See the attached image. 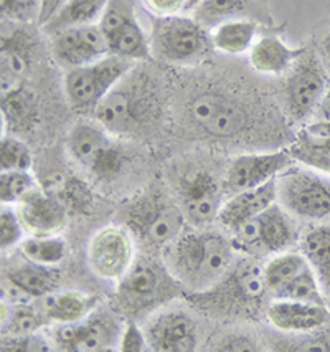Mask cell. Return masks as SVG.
Masks as SVG:
<instances>
[{
	"label": "cell",
	"mask_w": 330,
	"mask_h": 352,
	"mask_svg": "<svg viewBox=\"0 0 330 352\" xmlns=\"http://www.w3.org/2000/svg\"><path fill=\"white\" fill-rule=\"evenodd\" d=\"M164 80L157 69L136 63L101 101L93 116L116 136H152L167 120L169 86Z\"/></svg>",
	"instance_id": "6da1fadb"
},
{
	"label": "cell",
	"mask_w": 330,
	"mask_h": 352,
	"mask_svg": "<svg viewBox=\"0 0 330 352\" xmlns=\"http://www.w3.org/2000/svg\"><path fill=\"white\" fill-rule=\"evenodd\" d=\"M236 247L223 232L215 228L183 230L164 247V263L182 288L190 293L205 292L235 263Z\"/></svg>",
	"instance_id": "7a4b0ae2"
},
{
	"label": "cell",
	"mask_w": 330,
	"mask_h": 352,
	"mask_svg": "<svg viewBox=\"0 0 330 352\" xmlns=\"http://www.w3.org/2000/svg\"><path fill=\"white\" fill-rule=\"evenodd\" d=\"M187 128L215 142H239L250 139L259 124L255 106L226 88L198 89L183 103Z\"/></svg>",
	"instance_id": "3957f363"
},
{
	"label": "cell",
	"mask_w": 330,
	"mask_h": 352,
	"mask_svg": "<svg viewBox=\"0 0 330 352\" xmlns=\"http://www.w3.org/2000/svg\"><path fill=\"white\" fill-rule=\"evenodd\" d=\"M268 288L263 267L258 258L246 256L236 260L231 268L211 288L189 294L203 313L226 318H252L263 309Z\"/></svg>",
	"instance_id": "277c9868"
},
{
	"label": "cell",
	"mask_w": 330,
	"mask_h": 352,
	"mask_svg": "<svg viewBox=\"0 0 330 352\" xmlns=\"http://www.w3.org/2000/svg\"><path fill=\"white\" fill-rule=\"evenodd\" d=\"M149 40L150 55L169 67H198L215 50L211 32L187 14L154 17Z\"/></svg>",
	"instance_id": "5b68a950"
},
{
	"label": "cell",
	"mask_w": 330,
	"mask_h": 352,
	"mask_svg": "<svg viewBox=\"0 0 330 352\" xmlns=\"http://www.w3.org/2000/svg\"><path fill=\"white\" fill-rule=\"evenodd\" d=\"M180 283L172 276L164 260L137 258L121 281H117L116 306L128 319L148 316L180 293Z\"/></svg>",
	"instance_id": "8992f818"
},
{
	"label": "cell",
	"mask_w": 330,
	"mask_h": 352,
	"mask_svg": "<svg viewBox=\"0 0 330 352\" xmlns=\"http://www.w3.org/2000/svg\"><path fill=\"white\" fill-rule=\"evenodd\" d=\"M126 228L149 248H164L185 230L187 219L178 202L158 187L137 195L124 210Z\"/></svg>",
	"instance_id": "52a82bcc"
},
{
	"label": "cell",
	"mask_w": 330,
	"mask_h": 352,
	"mask_svg": "<svg viewBox=\"0 0 330 352\" xmlns=\"http://www.w3.org/2000/svg\"><path fill=\"white\" fill-rule=\"evenodd\" d=\"M67 151L81 169L97 182H113L129 164L126 147L95 121H80L67 136Z\"/></svg>",
	"instance_id": "ba28073f"
},
{
	"label": "cell",
	"mask_w": 330,
	"mask_h": 352,
	"mask_svg": "<svg viewBox=\"0 0 330 352\" xmlns=\"http://www.w3.org/2000/svg\"><path fill=\"white\" fill-rule=\"evenodd\" d=\"M174 187L178 206L191 227H207L217 222L222 208L225 182L220 181L207 162L187 159L174 166Z\"/></svg>",
	"instance_id": "9c48e42d"
},
{
	"label": "cell",
	"mask_w": 330,
	"mask_h": 352,
	"mask_svg": "<svg viewBox=\"0 0 330 352\" xmlns=\"http://www.w3.org/2000/svg\"><path fill=\"white\" fill-rule=\"evenodd\" d=\"M278 202L294 219L325 222L330 219V175L304 166H289L276 177Z\"/></svg>",
	"instance_id": "30bf717a"
},
{
	"label": "cell",
	"mask_w": 330,
	"mask_h": 352,
	"mask_svg": "<svg viewBox=\"0 0 330 352\" xmlns=\"http://www.w3.org/2000/svg\"><path fill=\"white\" fill-rule=\"evenodd\" d=\"M136 63L122 56L108 55L86 67L68 69L64 73V96L68 104L75 113L95 114L101 101Z\"/></svg>",
	"instance_id": "8fae6325"
},
{
	"label": "cell",
	"mask_w": 330,
	"mask_h": 352,
	"mask_svg": "<svg viewBox=\"0 0 330 352\" xmlns=\"http://www.w3.org/2000/svg\"><path fill=\"white\" fill-rule=\"evenodd\" d=\"M329 85L330 75L319 53L316 48L305 47L284 78V104L289 118L297 124L312 121Z\"/></svg>",
	"instance_id": "7c38bea8"
},
{
	"label": "cell",
	"mask_w": 330,
	"mask_h": 352,
	"mask_svg": "<svg viewBox=\"0 0 330 352\" xmlns=\"http://www.w3.org/2000/svg\"><path fill=\"white\" fill-rule=\"evenodd\" d=\"M231 235L236 250L252 258L287 252L294 245H299L300 240L294 217L284 210L279 202H274L258 217L236 228Z\"/></svg>",
	"instance_id": "4fadbf2b"
},
{
	"label": "cell",
	"mask_w": 330,
	"mask_h": 352,
	"mask_svg": "<svg viewBox=\"0 0 330 352\" xmlns=\"http://www.w3.org/2000/svg\"><path fill=\"white\" fill-rule=\"evenodd\" d=\"M124 327L109 309L97 308L83 321L58 324L51 333L55 349L68 352H103L119 347Z\"/></svg>",
	"instance_id": "5bb4252c"
},
{
	"label": "cell",
	"mask_w": 330,
	"mask_h": 352,
	"mask_svg": "<svg viewBox=\"0 0 330 352\" xmlns=\"http://www.w3.org/2000/svg\"><path fill=\"white\" fill-rule=\"evenodd\" d=\"M109 53L130 61L150 58V40L136 17L132 0H109L99 19Z\"/></svg>",
	"instance_id": "9a60e30c"
},
{
	"label": "cell",
	"mask_w": 330,
	"mask_h": 352,
	"mask_svg": "<svg viewBox=\"0 0 330 352\" xmlns=\"http://www.w3.org/2000/svg\"><path fill=\"white\" fill-rule=\"evenodd\" d=\"M136 261L132 233L126 227L109 225L93 235L88 245V263L96 276L121 281Z\"/></svg>",
	"instance_id": "2e32d148"
},
{
	"label": "cell",
	"mask_w": 330,
	"mask_h": 352,
	"mask_svg": "<svg viewBox=\"0 0 330 352\" xmlns=\"http://www.w3.org/2000/svg\"><path fill=\"white\" fill-rule=\"evenodd\" d=\"M50 53L55 63L64 72L86 67L111 55L99 23L70 27L50 35Z\"/></svg>",
	"instance_id": "e0dca14e"
},
{
	"label": "cell",
	"mask_w": 330,
	"mask_h": 352,
	"mask_svg": "<svg viewBox=\"0 0 330 352\" xmlns=\"http://www.w3.org/2000/svg\"><path fill=\"white\" fill-rule=\"evenodd\" d=\"M60 286V272L55 267L35 261H12L2 272V300L9 302H25L42 300L56 292Z\"/></svg>",
	"instance_id": "ac0fdd59"
},
{
	"label": "cell",
	"mask_w": 330,
	"mask_h": 352,
	"mask_svg": "<svg viewBox=\"0 0 330 352\" xmlns=\"http://www.w3.org/2000/svg\"><path fill=\"white\" fill-rule=\"evenodd\" d=\"M292 155L289 151L276 153L241 154L233 157L225 172V194L233 195L238 192L255 189L272 181L291 166Z\"/></svg>",
	"instance_id": "d6986e66"
},
{
	"label": "cell",
	"mask_w": 330,
	"mask_h": 352,
	"mask_svg": "<svg viewBox=\"0 0 330 352\" xmlns=\"http://www.w3.org/2000/svg\"><path fill=\"white\" fill-rule=\"evenodd\" d=\"M28 235L50 236L60 235L67 228L70 210L51 192L36 186L23 195L15 206Z\"/></svg>",
	"instance_id": "ffe728a7"
},
{
	"label": "cell",
	"mask_w": 330,
	"mask_h": 352,
	"mask_svg": "<svg viewBox=\"0 0 330 352\" xmlns=\"http://www.w3.org/2000/svg\"><path fill=\"white\" fill-rule=\"evenodd\" d=\"M148 347L157 352H191L198 346L197 324L183 311H164L144 329Z\"/></svg>",
	"instance_id": "44dd1931"
},
{
	"label": "cell",
	"mask_w": 330,
	"mask_h": 352,
	"mask_svg": "<svg viewBox=\"0 0 330 352\" xmlns=\"http://www.w3.org/2000/svg\"><path fill=\"white\" fill-rule=\"evenodd\" d=\"M2 118L14 136L34 133L38 122L35 96L23 85V78L2 72Z\"/></svg>",
	"instance_id": "7402d4cb"
},
{
	"label": "cell",
	"mask_w": 330,
	"mask_h": 352,
	"mask_svg": "<svg viewBox=\"0 0 330 352\" xmlns=\"http://www.w3.org/2000/svg\"><path fill=\"white\" fill-rule=\"evenodd\" d=\"M270 324L284 334H311L329 321V306L294 300H271L266 309Z\"/></svg>",
	"instance_id": "603a6c76"
},
{
	"label": "cell",
	"mask_w": 330,
	"mask_h": 352,
	"mask_svg": "<svg viewBox=\"0 0 330 352\" xmlns=\"http://www.w3.org/2000/svg\"><path fill=\"white\" fill-rule=\"evenodd\" d=\"M274 202H278V190H276V179H272L255 189L230 195V199L223 202L220 208L217 223L226 232L233 233L236 228L258 217Z\"/></svg>",
	"instance_id": "cb8c5ba5"
},
{
	"label": "cell",
	"mask_w": 330,
	"mask_h": 352,
	"mask_svg": "<svg viewBox=\"0 0 330 352\" xmlns=\"http://www.w3.org/2000/svg\"><path fill=\"white\" fill-rule=\"evenodd\" d=\"M2 72L19 78H25L34 65L35 53L38 52V36L34 25L2 20Z\"/></svg>",
	"instance_id": "d4e9b609"
},
{
	"label": "cell",
	"mask_w": 330,
	"mask_h": 352,
	"mask_svg": "<svg viewBox=\"0 0 330 352\" xmlns=\"http://www.w3.org/2000/svg\"><path fill=\"white\" fill-rule=\"evenodd\" d=\"M193 19L211 32L226 20L248 19L272 23L268 0H203Z\"/></svg>",
	"instance_id": "484cf974"
},
{
	"label": "cell",
	"mask_w": 330,
	"mask_h": 352,
	"mask_svg": "<svg viewBox=\"0 0 330 352\" xmlns=\"http://www.w3.org/2000/svg\"><path fill=\"white\" fill-rule=\"evenodd\" d=\"M304 48H291L278 35H264L252 45L248 58L251 68L261 75H286Z\"/></svg>",
	"instance_id": "4316f807"
},
{
	"label": "cell",
	"mask_w": 330,
	"mask_h": 352,
	"mask_svg": "<svg viewBox=\"0 0 330 352\" xmlns=\"http://www.w3.org/2000/svg\"><path fill=\"white\" fill-rule=\"evenodd\" d=\"M99 296L83 292H53L48 296L42 298L45 313L48 314L51 322L56 324H68L78 322L88 318L93 311L99 308Z\"/></svg>",
	"instance_id": "83f0119b"
},
{
	"label": "cell",
	"mask_w": 330,
	"mask_h": 352,
	"mask_svg": "<svg viewBox=\"0 0 330 352\" xmlns=\"http://www.w3.org/2000/svg\"><path fill=\"white\" fill-rule=\"evenodd\" d=\"M299 252L316 273L330 308V225L322 223L309 228L300 236Z\"/></svg>",
	"instance_id": "f1b7e54d"
},
{
	"label": "cell",
	"mask_w": 330,
	"mask_h": 352,
	"mask_svg": "<svg viewBox=\"0 0 330 352\" xmlns=\"http://www.w3.org/2000/svg\"><path fill=\"white\" fill-rule=\"evenodd\" d=\"M259 34L258 22L248 19L226 20L211 30V42L217 52L238 56L250 53Z\"/></svg>",
	"instance_id": "f546056e"
},
{
	"label": "cell",
	"mask_w": 330,
	"mask_h": 352,
	"mask_svg": "<svg viewBox=\"0 0 330 352\" xmlns=\"http://www.w3.org/2000/svg\"><path fill=\"white\" fill-rule=\"evenodd\" d=\"M51 324L43 305L32 301L9 302L2 300V331L3 336L34 334Z\"/></svg>",
	"instance_id": "4dcf8cb0"
},
{
	"label": "cell",
	"mask_w": 330,
	"mask_h": 352,
	"mask_svg": "<svg viewBox=\"0 0 330 352\" xmlns=\"http://www.w3.org/2000/svg\"><path fill=\"white\" fill-rule=\"evenodd\" d=\"M109 0H68L53 17L40 27L48 36L70 27L97 23Z\"/></svg>",
	"instance_id": "1f68e13d"
},
{
	"label": "cell",
	"mask_w": 330,
	"mask_h": 352,
	"mask_svg": "<svg viewBox=\"0 0 330 352\" xmlns=\"http://www.w3.org/2000/svg\"><path fill=\"white\" fill-rule=\"evenodd\" d=\"M42 187L56 195L67 206L70 214L86 215L93 208V192L78 175L56 172L45 181V186Z\"/></svg>",
	"instance_id": "d6a6232c"
},
{
	"label": "cell",
	"mask_w": 330,
	"mask_h": 352,
	"mask_svg": "<svg viewBox=\"0 0 330 352\" xmlns=\"http://www.w3.org/2000/svg\"><path fill=\"white\" fill-rule=\"evenodd\" d=\"M307 265V260H305L303 253L292 252V250H287V252L278 253V255L272 256L263 267L264 281H266L270 296H274L284 285L289 283L296 275H299Z\"/></svg>",
	"instance_id": "836d02e7"
},
{
	"label": "cell",
	"mask_w": 330,
	"mask_h": 352,
	"mask_svg": "<svg viewBox=\"0 0 330 352\" xmlns=\"http://www.w3.org/2000/svg\"><path fill=\"white\" fill-rule=\"evenodd\" d=\"M287 151L294 161L330 175V138L317 139L303 131Z\"/></svg>",
	"instance_id": "e575fe53"
},
{
	"label": "cell",
	"mask_w": 330,
	"mask_h": 352,
	"mask_svg": "<svg viewBox=\"0 0 330 352\" xmlns=\"http://www.w3.org/2000/svg\"><path fill=\"white\" fill-rule=\"evenodd\" d=\"M19 247L22 256H25L27 260L35 261V263L40 265H48V267H56L68 255L67 241L61 239L60 235H30L28 239H23Z\"/></svg>",
	"instance_id": "d590c367"
},
{
	"label": "cell",
	"mask_w": 330,
	"mask_h": 352,
	"mask_svg": "<svg viewBox=\"0 0 330 352\" xmlns=\"http://www.w3.org/2000/svg\"><path fill=\"white\" fill-rule=\"evenodd\" d=\"M271 300H294L303 302H312V305L329 306L327 298H325L322 286L317 280L316 273L312 272L311 265H307L299 275L292 278L279 289Z\"/></svg>",
	"instance_id": "8d00e7d4"
},
{
	"label": "cell",
	"mask_w": 330,
	"mask_h": 352,
	"mask_svg": "<svg viewBox=\"0 0 330 352\" xmlns=\"http://www.w3.org/2000/svg\"><path fill=\"white\" fill-rule=\"evenodd\" d=\"M34 166V154L30 147L19 136L3 134L0 141V169L5 170H30Z\"/></svg>",
	"instance_id": "74e56055"
},
{
	"label": "cell",
	"mask_w": 330,
	"mask_h": 352,
	"mask_svg": "<svg viewBox=\"0 0 330 352\" xmlns=\"http://www.w3.org/2000/svg\"><path fill=\"white\" fill-rule=\"evenodd\" d=\"M36 187L30 170H5L0 174V200L5 206H17L19 200Z\"/></svg>",
	"instance_id": "f35d334b"
},
{
	"label": "cell",
	"mask_w": 330,
	"mask_h": 352,
	"mask_svg": "<svg viewBox=\"0 0 330 352\" xmlns=\"http://www.w3.org/2000/svg\"><path fill=\"white\" fill-rule=\"evenodd\" d=\"M2 20L25 25H38L42 0H0Z\"/></svg>",
	"instance_id": "ab89813d"
},
{
	"label": "cell",
	"mask_w": 330,
	"mask_h": 352,
	"mask_svg": "<svg viewBox=\"0 0 330 352\" xmlns=\"http://www.w3.org/2000/svg\"><path fill=\"white\" fill-rule=\"evenodd\" d=\"M23 232L25 228L20 220L17 208L2 204V208H0V248L2 252H9L22 243Z\"/></svg>",
	"instance_id": "60d3db41"
},
{
	"label": "cell",
	"mask_w": 330,
	"mask_h": 352,
	"mask_svg": "<svg viewBox=\"0 0 330 352\" xmlns=\"http://www.w3.org/2000/svg\"><path fill=\"white\" fill-rule=\"evenodd\" d=\"M53 342L48 339L34 334H22V336H3L2 339V352H43L51 351Z\"/></svg>",
	"instance_id": "b9f144b4"
},
{
	"label": "cell",
	"mask_w": 330,
	"mask_h": 352,
	"mask_svg": "<svg viewBox=\"0 0 330 352\" xmlns=\"http://www.w3.org/2000/svg\"><path fill=\"white\" fill-rule=\"evenodd\" d=\"M148 347V339H145V333L137 326L136 321L128 319L126 322L124 331H122L121 341H119V351L122 352H142Z\"/></svg>",
	"instance_id": "7bdbcfd3"
},
{
	"label": "cell",
	"mask_w": 330,
	"mask_h": 352,
	"mask_svg": "<svg viewBox=\"0 0 330 352\" xmlns=\"http://www.w3.org/2000/svg\"><path fill=\"white\" fill-rule=\"evenodd\" d=\"M274 344H279L274 349L278 351H330V346L327 341L319 338H304V334H297V338L283 339V341H276Z\"/></svg>",
	"instance_id": "ee69618b"
},
{
	"label": "cell",
	"mask_w": 330,
	"mask_h": 352,
	"mask_svg": "<svg viewBox=\"0 0 330 352\" xmlns=\"http://www.w3.org/2000/svg\"><path fill=\"white\" fill-rule=\"evenodd\" d=\"M154 17H172L185 14V0H142Z\"/></svg>",
	"instance_id": "f6af8a7d"
},
{
	"label": "cell",
	"mask_w": 330,
	"mask_h": 352,
	"mask_svg": "<svg viewBox=\"0 0 330 352\" xmlns=\"http://www.w3.org/2000/svg\"><path fill=\"white\" fill-rule=\"evenodd\" d=\"M259 347L256 346V342L252 339L248 338V336L241 334H230L226 338H223L217 346H215V351L222 352H231V351H258Z\"/></svg>",
	"instance_id": "bcb514c9"
},
{
	"label": "cell",
	"mask_w": 330,
	"mask_h": 352,
	"mask_svg": "<svg viewBox=\"0 0 330 352\" xmlns=\"http://www.w3.org/2000/svg\"><path fill=\"white\" fill-rule=\"evenodd\" d=\"M304 133L317 139L330 138V120H314L305 124Z\"/></svg>",
	"instance_id": "7dc6e473"
},
{
	"label": "cell",
	"mask_w": 330,
	"mask_h": 352,
	"mask_svg": "<svg viewBox=\"0 0 330 352\" xmlns=\"http://www.w3.org/2000/svg\"><path fill=\"white\" fill-rule=\"evenodd\" d=\"M68 0H43L42 2V15H40V22H38V27H43L45 23L50 20L53 15L58 12L61 7L67 3Z\"/></svg>",
	"instance_id": "c3c4849f"
},
{
	"label": "cell",
	"mask_w": 330,
	"mask_h": 352,
	"mask_svg": "<svg viewBox=\"0 0 330 352\" xmlns=\"http://www.w3.org/2000/svg\"><path fill=\"white\" fill-rule=\"evenodd\" d=\"M317 53H319L322 63H324L325 69L329 72L330 75V28H327V30L322 34V36L319 38V43H317L316 47Z\"/></svg>",
	"instance_id": "681fc988"
},
{
	"label": "cell",
	"mask_w": 330,
	"mask_h": 352,
	"mask_svg": "<svg viewBox=\"0 0 330 352\" xmlns=\"http://www.w3.org/2000/svg\"><path fill=\"white\" fill-rule=\"evenodd\" d=\"M314 120H330V85L327 88V91H325L324 98H322L319 108H317L316 114H314L312 121Z\"/></svg>",
	"instance_id": "f907efd6"
},
{
	"label": "cell",
	"mask_w": 330,
	"mask_h": 352,
	"mask_svg": "<svg viewBox=\"0 0 330 352\" xmlns=\"http://www.w3.org/2000/svg\"><path fill=\"white\" fill-rule=\"evenodd\" d=\"M203 2V0H185V14H193L195 10L198 9V6Z\"/></svg>",
	"instance_id": "816d5d0a"
},
{
	"label": "cell",
	"mask_w": 330,
	"mask_h": 352,
	"mask_svg": "<svg viewBox=\"0 0 330 352\" xmlns=\"http://www.w3.org/2000/svg\"><path fill=\"white\" fill-rule=\"evenodd\" d=\"M42 2H43V0H42Z\"/></svg>",
	"instance_id": "f5cc1de1"
}]
</instances>
